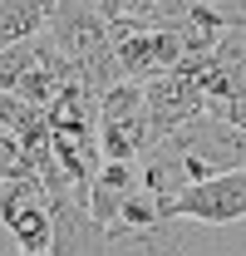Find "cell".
<instances>
[{"instance_id":"obj_2","label":"cell","mask_w":246,"mask_h":256,"mask_svg":"<svg viewBox=\"0 0 246 256\" xmlns=\"http://www.w3.org/2000/svg\"><path fill=\"white\" fill-rule=\"evenodd\" d=\"M54 0H0V54L50 30Z\"/></svg>"},{"instance_id":"obj_3","label":"cell","mask_w":246,"mask_h":256,"mask_svg":"<svg viewBox=\"0 0 246 256\" xmlns=\"http://www.w3.org/2000/svg\"><path fill=\"white\" fill-rule=\"evenodd\" d=\"M192 5H216V10H226L232 0H192Z\"/></svg>"},{"instance_id":"obj_1","label":"cell","mask_w":246,"mask_h":256,"mask_svg":"<svg viewBox=\"0 0 246 256\" xmlns=\"http://www.w3.org/2000/svg\"><path fill=\"white\" fill-rule=\"evenodd\" d=\"M168 217L197 226H236L246 222V172H216L207 182H192L182 197L168 202Z\"/></svg>"}]
</instances>
